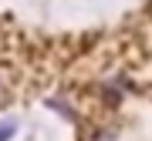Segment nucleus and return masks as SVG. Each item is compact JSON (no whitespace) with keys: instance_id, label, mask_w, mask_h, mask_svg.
<instances>
[{"instance_id":"f257e3e1","label":"nucleus","mask_w":152,"mask_h":141,"mask_svg":"<svg viewBox=\"0 0 152 141\" xmlns=\"http://www.w3.org/2000/svg\"><path fill=\"white\" fill-rule=\"evenodd\" d=\"M14 138V124H0V141H10Z\"/></svg>"},{"instance_id":"f03ea898","label":"nucleus","mask_w":152,"mask_h":141,"mask_svg":"<svg viewBox=\"0 0 152 141\" xmlns=\"http://www.w3.org/2000/svg\"><path fill=\"white\" fill-rule=\"evenodd\" d=\"M0 94H4V77H0Z\"/></svg>"}]
</instances>
